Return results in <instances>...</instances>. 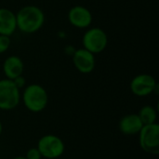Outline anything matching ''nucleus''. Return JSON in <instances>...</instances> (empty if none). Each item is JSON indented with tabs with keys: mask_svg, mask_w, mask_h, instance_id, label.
Segmentation results:
<instances>
[{
	"mask_svg": "<svg viewBox=\"0 0 159 159\" xmlns=\"http://www.w3.org/2000/svg\"><path fill=\"white\" fill-rule=\"evenodd\" d=\"M15 14L17 30L23 34H34L38 32L45 23V14L37 6H24Z\"/></svg>",
	"mask_w": 159,
	"mask_h": 159,
	"instance_id": "obj_1",
	"label": "nucleus"
},
{
	"mask_svg": "<svg viewBox=\"0 0 159 159\" xmlns=\"http://www.w3.org/2000/svg\"><path fill=\"white\" fill-rule=\"evenodd\" d=\"M25 108L32 113H40L46 109L48 103V94L44 87L39 84H31L24 87L20 94Z\"/></svg>",
	"mask_w": 159,
	"mask_h": 159,
	"instance_id": "obj_2",
	"label": "nucleus"
},
{
	"mask_svg": "<svg viewBox=\"0 0 159 159\" xmlns=\"http://www.w3.org/2000/svg\"><path fill=\"white\" fill-rule=\"evenodd\" d=\"M83 48L96 55L104 51L108 46V35L100 27H92L85 32L82 37Z\"/></svg>",
	"mask_w": 159,
	"mask_h": 159,
	"instance_id": "obj_3",
	"label": "nucleus"
},
{
	"mask_svg": "<svg viewBox=\"0 0 159 159\" xmlns=\"http://www.w3.org/2000/svg\"><path fill=\"white\" fill-rule=\"evenodd\" d=\"M20 102V91L12 80L4 78L0 80V110L10 111Z\"/></svg>",
	"mask_w": 159,
	"mask_h": 159,
	"instance_id": "obj_4",
	"label": "nucleus"
},
{
	"mask_svg": "<svg viewBox=\"0 0 159 159\" xmlns=\"http://www.w3.org/2000/svg\"><path fill=\"white\" fill-rule=\"evenodd\" d=\"M37 149L42 157L47 159H56L61 157L65 150L63 141L53 134H47L41 137L37 143Z\"/></svg>",
	"mask_w": 159,
	"mask_h": 159,
	"instance_id": "obj_5",
	"label": "nucleus"
},
{
	"mask_svg": "<svg viewBox=\"0 0 159 159\" xmlns=\"http://www.w3.org/2000/svg\"><path fill=\"white\" fill-rule=\"evenodd\" d=\"M141 148L147 154L157 156L159 154V125L157 123L144 125L139 132Z\"/></svg>",
	"mask_w": 159,
	"mask_h": 159,
	"instance_id": "obj_6",
	"label": "nucleus"
},
{
	"mask_svg": "<svg viewBox=\"0 0 159 159\" xmlns=\"http://www.w3.org/2000/svg\"><path fill=\"white\" fill-rule=\"evenodd\" d=\"M157 87L155 77L149 74H140L134 76L130 82V90L138 97L149 96L157 90Z\"/></svg>",
	"mask_w": 159,
	"mask_h": 159,
	"instance_id": "obj_7",
	"label": "nucleus"
},
{
	"mask_svg": "<svg viewBox=\"0 0 159 159\" xmlns=\"http://www.w3.org/2000/svg\"><path fill=\"white\" fill-rule=\"evenodd\" d=\"M68 20L71 25L78 29H86L91 25L93 16L91 11L84 6H74L68 12Z\"/></svg>",
	"mask_w": 159,
	"mask_h": 159,
	"instance_id": "obj_8",
	"label": "nucleus"
},
{
	"mask_svg": "<svg viewBox=\"0 0 159 159\" xmlns=\"http://www.w3.org/2000/svg\"><path fill=\"white\" fill-rule=\"evenodd\" d=\"M73 57V63L75 69L81 74H90L95 69V55L84 48L75 49Z\"/></svg>",
	"mask_w": 159,
	"mask_h": 159,
	"instance_id": "obj_9",
	"label": "nucleus"
},
{
	"mask_svg": "<svg viewBox=\"0 0 159 159\" xmlns=\"http://www.w3.org/2000/svg\"><path fill=\"white\" fill-rule=\"evenodd\" d=\"M2 69L6 78L13 80L16 77L22 75L24 71V63L19 56L11 55L6 58L3 62Z\"/></svg>",
	"mask_w": 159,
	"mask_h": 159,
	"instance_id": "obj_10",
	"label": "nucleus"
},
{
	"mask_svg": "<svg viewBox=\"0 0 159 159\" xmlns=\"http://www.w3.org/2000/svg\"><path fill=\"white\" fill-rule=\"evenodd\" d=\"M143 124L142 123L138 114H129L123 116L119 123L118 129L121 133L125 135H136L139 134Z\"/></svg>",
	"mask_w": 159,
	"mask_h": 159,
	"instance_id": "obj_11",
	"label": "nucleus"
},
{
	"mask_svg": "<svg viewBox=\"0 0 159 159\" xmlns=\"http://www.w3.org/2000/svg\"><path fill=\"white\" fill-rule=\"evenodd\" d=\"M16 31V14L9 8L0 7V34L11 36Z\"/></svg>",
	"mask_w": 159,
	"mask_h": 159,
	"instance_id": "obj_12",
	"label": "nucleus"
},
{
	"mask_svg": "<svg viewBox=\"0 0 159 159\" xmlns=\"http://www.w3.org/2000/svg\"><path fill=\"white\" fill-rule=\"evenodd\" d=\"M142 123L144 125H150L157 123V112L152 105H144L141 108L138 114Z\"/></svg>",
	"mask_w": 159,
	"mask_h": 159,
	"instance_id": "obj_13",
	"label": "nucleus"
},
{
	"mask_svg": "<svg viewBox=\"0 0 159 159\" xmlns=\"http://www.w3.org/2000/svg\"><path fill=\"white\" fill-rule=\"evenodd\" d=\"M11 39L10 36L0 34V54L5 53L10 47Z\"/></svg>",
	"mask_w": 159,
	"mask_h": 159,
	"instance_id": "obj_14",
	"label": "nucleus"
},
{
	"mask_svg": "<svg viewBox=\"0 0 159 159\" xmlns=\"http://www.w3.org/2000/svg\"><path fill=\"white\" fill-rule=\"evenodd\" d=\"M25 158L26 159H42V156L39 152V150L37 149V147H33L30 148L25 155Z\"/></svg>",
	"mask_w": 159,
	"mask_h": 159,
	"instance_id": "obj_15",
	"label": "nucleus"
},
{
	"mask_svg": "<svg viewBox=\"0 0 159 159\" xmlns=\"http://www.w3.org/2000/svg\"><path fill=\"white\" fill-rule=\"evenodd\" d=\"M13 83L15 84V86L19 89H24L25 85H26V79L24 78L23 75H20L18 77H16L15 79L12 80Z\"/></svg>",
	"mask_w": 159,
	"mask_h": 159,
	"instance_id": "obj_16",
	"label": "nucleus"
},
{
	"mask_svg": "<svg viewBox=\"0 0 159 159\" xmlns=\"http://www.w3.org/2000/svg\"><path fill=\"white\" fill-rule=\"evenodd\" d=\"M2 132H3V125H2V123L0 122V136H1V134H2Z\"/></svg>",
	"mask_w": 159,
	"mask_h": 159,
	"instance_id": "obj_17",
	"label": "nucleus"
},
{
	"mask_svg": "<svg viewBox=\"0 0 159 159\" xmlns=\"http://www.w3.org/2000/svg\"><path fill=\"white\" fill-rule=\"evenodd\" d=\"M11 159H26L25 158V157H13V158Z\"/></svg>",
	"mask_w": 159,
	"mask_h": 159,
	"instance_id": "obj_18",
	"label": "nucleus"
}]
</instances>
